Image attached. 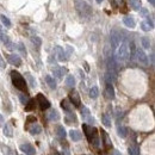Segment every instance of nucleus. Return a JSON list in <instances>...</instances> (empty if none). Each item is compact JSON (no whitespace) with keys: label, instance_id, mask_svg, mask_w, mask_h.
<instances>
[{"label":"nucleus","instance_id":"obj_48","mask_svg":"<svg viewBox=\"0 0 155 155\" xmlns=\"http://www.w3.org/2000/svg\"><path fill=\"white\" fill-rule=\"evenodd\" d=\"M150 63H151V64H154V54H151V55H150Z\"/></svg>","mask_w":155,"mask_h":155},{"label":"nucleus","instance_id":"obj_11","mask_svg":"<svg viewBox=\"0 0 155 155\" xmlns=\"http://www.w3.org/2000/svg\"><path fill=\"white\" fill-rule=\"evenodd\" d=\"M20 150L25 154V155H35L36 154V150L33 148V145H31L30 143H24V144H20L19 145Z\"/></svg>","mask_w":155,"mask_h":155},{"label":"nucleus","instance_id":"obj_3","mask_svg":"<svg viewBox=\"0 0 155 155\" xmlns=\"http://www.w3.org/2000/svg\"><path fill=\"white\" fill-rule=\"evenodd\" d=\"M11 80H12V83L13 86L21 91V92H26L27 91V83H26V80L24 79V76L17 72V70H12L11 72Z\"/></svg>","mask_w":155,"mask_h":155},{"label":"nucleus","instance_id":"obj_43","mask_svg":"<svg viewBox=\"0 0 155 155\" xmlns=\"http://www.w3.org/2000/svg\"><path fill=\"white\" fill-rule=\"evenodd\" d=\"M0 68H6V62H5V60L2 58V56L0 55Z\"/></svg>","mask_w":155,"mask_h":155},{"label":"nucleus","instance_id":"obj_39","mask_svg":"<svg viewBox=\"0 0 155 155\" xmlns=\"http://www.w3.org/2000/svg\"><path fill=\"white\" fill-rule=\"evenodd\" d=\"M140 26H141V29H142V30H143L144 32H148L149 30H151V29L149 27V25H148V24H147L145 21H142V23L140 24Z\"/></svg>","mask_w":155,"mask_h":155},{"label":"nucleus","instance_id":"obj_38","mask_svg":"<svg viewBox=\"0 0 155 155\" xmlns=\"http://www.w3.org/2000/svg\"><path fill=\"white\" fill-rule=\"evenodd\" d=\"M88 116H89V110H88L87 107H82V108H81V117H82L83 119H86Z\"/></svg>","mask_w":155,"mask_h":155},{"label":"nucleus","instance_id":"obj_51","mask_svg":"<svg viewBox=\"0 0 155 155\" xmlns=\"http://www.w3.org/2000/svg\"><path fill=\"white\" fill-rule=\"evenodd\" d=\"M51 155H60L57 151H54V153H51Z\"/></svg>","mask_w":155,"mask_h":155},{"label":"nucleus","instance_id":"obj_9","mask_svg":"<svg viewBox=\"0 0 155 155\" xmlns=\"http://www.w3.org/2000/svg\"><path fill=\"white\" fill-rule=\"evenodd\" d=\"M136 58L137 61L143 64V66H148V56L145 55V52L143 51V49H136Z\"/></svg>","mask_w":155,"mask_h":155},{"label":"nucleus","instance_id":"obj_34","mask_svg":"<svg viewBox=\"0 0 155 155\" xmlns=\"http://www.w3.org/2000/svg\"><path fill=\"white\" fill-rule=\"evenodd\" d=\"M0 19H1L2 24H4L6 27H11V25H12V24H11V20H10L6 16H4V14H2V16H0Z\"/></svg>","mask_w":155,"mask_h":155},{"label":"nucleus","instance_id":"obj_8","mask_svg":"<svg viewBox=\"0 0 155 155\" xmlns=\"http://www.w3.org/2000/svg\"><path fill=\"white\" fill-rule=\"evenodd\" d=\"M37 103H38L41 110H46V108L50 107V103H49V100H48V99H46L42 93H38V94H37Z\"/></svg>","mask_w":155,"mask_h":155},{"label":"nucleus","instance_id":"obj_16","mask_svg":"<svg viewBox=\"0 0 155 155\" xmlns=\"http://www.w3.org/2000/svg\"><path fill=\"white\" fill-rule=\"evenodd\" d=\"M123 24H124L126 27H129V29H134V27L136 26V23H135L134 18L130 17V16H126V17L123 18Z\"/></svg>","mask_w":155,"mask_h":155},{"label":"nucleus","instance_id":"obj_46","mask_svg":"<svg viewBox=\"0 0 155 155\" xmlns=\"http://www.w3.org/2000/svg\"><path fill=\"white\" fill-rule=\"evenodd\" d=\"M4 123H5V120H4V117L0 114V126H2V125H4Z\"/></svg>","mask_w":155,"mask_h":155},{"label":"nucleus","instance_id":"obj_47","mask_svg":"<svg viewBox=\"0 0 155 155\" xmlns=\"http://www.w3.org/2000/svg\"><path fill=\"white\" fill-rule=\"evenodd\" d=\"M114 1H116V4H117L118 6H122V5H123V1H124V0H114Z\"/></svg>","mask_w":155,"mask_h":155},{"label":"nucleus","instance_id":"obj_27","mask_svg":"<svg viewBox=\"0 0 155 155\" xmlns=\"http://www.w3.org/2000/svg\"><path fill=\"white\" fill-rule=\"evenodd\" d=\"M89 98H92V99H95V98H98V95H99V88L97 87V86H94V87H92L91 89H89Z\"/></svg>","mask_w":155,"mask_h":155},{"label":"nucleus","instance_id":"obj_29","mask_svg":"<svg viewBox=\"0 0 155 155\" xmlns=\"http://www.w3.org/2000/svg\"><path fill=\"white\" fill-rule=\"evenodd\" d=\"M56 131H57V136L60 138H64L67 136V132H66V130H64V128L62 125H58L57 129H56Z\"/></svg>","mask_w":155,"mask_h":155},{"label":"nucleus","instance_id":"obj_30","mask_svg":"<svg viewBox=\"0 0 155 155\" xmlns=\"http://www.w3.org/2000/svg\"><path fill=\"white\" fill-rule=\"evenodd\" d=\"M128 151H129V155H140V149L136 145H130L128 148Z\"/></svg>","mask_w":155,"mask_h":155},{"label":"nucleus","instance_id":"obj_37","mask_svg":"<svg viewBox=\"0 0 155 155\" xmlns=\"http://www.w3.org/2000/svg\"><path fill=\"white\" fill-rule=\"evenodd\" d=\"M19 100H20V103L21 104H26L27 103V100H29V97H27V94H25V93H20L19 94Z\"/></svg>","mask_w":155,"mask_h":155},{"label":"nucleus","instance_id":"obj_10","mask_svg":"<svg viewBox=\"0 0 155 155\" xmlns=\"http://www.w3.org/2000/svg\"><path fill=\"white\" fill-rule=\"evenodd\" d=\"M54 52H55V55H56V57H57L58 61L62 62V61H67V60H68V56L66 55V51H64V49H63L62 46H60V45L55 46Z\"/></svg>","mask_w":155,"mask_h":155},{"label":"nucleus","instance_id":"obj_31","mask_svg":"<svg viewBox=\"0 0 155 155\" xmlns=\"http://www.w3.org/2000/svg\"><path fill=\"white\" fill-rule=\"evenodd\" d=\"M31 42H32V44H33L35 46H37V48H39V46L42 45V39H41L39 37H37V36H32V37H31Z\"/></svg>","mask_w":155,"mask_h":155},{"label":"nucleus","instance_id":"obj_22","mask_svg":"<svg viewBox=\"0 0 155 155\" xmlns=\"http://www.w3.org/2000/svg\"><path fill=\"white\" fill-rule=\"evenodd\" d=\"M117 134H118L119 137L125 138L126 135H128V130H126L125 126H123V125H118V126H117Z\"/></svg>","mask_w":155,"mask_h":155},{"label":"nucleus","instance_id":"obj_32","mask_svg":"<svg viewBox=\"0 0 155 155\" xmlns=\"http://www.w3.org/2000/svg\"><path fill=\"white\" fill-rule=\"evenodd\" d=\"M141 43H142V46L144 49H149L150 48V39L148 37H142L141 38Z\"/></svg>","mask_w":155,"mask_h":155},{"label":"nucleus","instance_id":"obj_45","mask_svg":"<svg viewBox=\"0 0 155 155\" xmlns=\"http://www.w3.org/2000/svg\"><path fill=\"white\" fill-rule=\"evenodd\" d=\"M62 154H63V155H70L68 148H63V149H62Z\"/></svg>","mask_w":155,"mask_h":155},{"label":"nucleus","instance_id":"obj_35","mask_svg":"<svg viewBox=\"0 0 155 155\" xmlns=\"http://www.w3.org/2000/svg\"><path fill=\"white\" fill-rule=\"evenodd\" d=\"M17 49L19 50V52H20L23 56H26V49H25V46H24V44H23L21 42H19V43L17 44Z\"/></svg>","mask_w":155,"mask_h":155},{"label":"nucleus","instance_id":"obj_40","mask_svg":"<svg viewBox=\"0 0 155 155\" xmlns=\"http://www.w3.org/2000/svg\"><path fill=\"white\" fill-rule=\"evenodd\" d=\"M144 21H145V23L149 25V27H150V29H153V27H154V21H153V19H151V18L147 17V19H145Z\"/></svg>","mask_w":155,"mask_h":155},{"label":"nucleus","instance_id":"obj_2","mask_svg":"<svg viewBox=\"0 0 155 155\" xmlns=\"http://www.w3.org/2000/svg\"><path fill=\"white\" fill-rule=\"evenodd\" d=\"M129 58V49H128V41L123 38L120 44L116 48L114 60L116 62H125Z\"/></svg>","mask_w":155,"mask_h":155},{"label":"nucleus","instance_id":"obj_24","mask_svg":"<svg viewBox=\"0 0 155 155\" xmlns=\"http://www.w3.org/2000/svg\"><path fill=\"white\" fill-rule=\"evenodd\" d=\"M129 4H130V7L134 11H138L142 7V4H141L140 0H129Z\"/></svg>","mask_w":155,"mask_h":155},{"label":"nucleus","instance_id":"obj_7","mask_svg":"<svg viewBox=\"0 0 155 155\" xmlns=\"http://www.w3.org/2000/svg\"><path fill=\"white\" fill-rule=\"evenodd\" d=\"M68 97H69V101H70L75 107H79V106H80V104H81V99H80L79 93H78L75 89L70 91Z\"/></svg>","mask_w":155,"mask_h":155},{"label":"nucleus","instance_id":"obj_33","mask_svg":"<svg viewBox=\"0 0 155 155\" xmlns=\"http://www.w3.org/2000/svg\"><path fill=\"white\" fill-rule=\"evenodd\" d=\"M0 41H2L4 43H7L10 39H8V37H7V35L5 33V31H4V29L1 27V25H0Z\"/></svg>","mask_w":155,"mask_h":155},{"label":"nucleus","instance_id":"obj_1","mask_svg":"<svg viewBox=\"0 0 155 155\" xmlns=\"http://www.w3.org/2000/svg\"><path fill=\"white\" fill-rule=\"evenodd\" d=\"M82 129H83V132L88 140V142L94 147V148H98L99 144H100V140L98 137V130L95 128H93L92 125H87V124H83L82 125Z\"/></svg>","mask_w":155,"mask_h":155},{"label":"nucleus","instance_id":"obj_13","mask_svg":"<svg viewBox=\"0 0 155 155\" xmlns=\"http://www.w3.org/2000/svg\"><path fill=\"white\" fill-rule=\"evenodd\" d=\"M105 98L108 100H112L114 98V88L112 86V83H107L106 82V87H105Z\"/></svg>","mask_w":155,"mask_h":155},{"label":"nucleus","instance_id":"obj_25","mask_svg":"<svg viewBox=\"0 0 155 155\" xmlns=\"http://www.w3.org/2000/svg\"><path fill=\"white\" fill-rule=\"evenodd\" d=\"M61 107H62L66 112L72 111V104H70V101H69V100H67V99H63V100L61 101Z\"/></svg>","mask_w":155,"mask_h":155},{"label":"nucleus","instance_id":"obj_26","mask_svg":"<svg viewBox=\"0 0 155 155\" xmlns=\"http://www.w3.org/2000/svg\"><path fill=\"white\" fill-rule=\"evenodd\" d=\"M66 85L68 86V87H74L75 86V78L73 76V75H67V78H66Z\"/></svg>","mask_w":155,"mask_h":155},{"label":"nucleus","instance_id":"obj_4","mask_svg":"<svg viewBox=\"0 0 155 155\" xmlns=\"http://www.w3.org/2000/svg\"><path fill=\"white\" fill-rule=\"evenodd\" d=\"M75 8L81 17H89L92 14V7L83 0H75Z\"/></svg>","mask_w":155,"mask_h":155},{"label":"nucleus","instance_id":"obj_41","mask_svg":"<svg viewBox=\"0 0 155 155\" xmlns=\"http://www.w3.org/2000/svg\"><path fill=\"white\" fill-rule=\"evenodd\" d=\"M138 11H140V14H141L142 17H147V16H148V11H147L145 8H142V7H141Z\"/></svg>","mask_w":155,"mask_h":155},{"label":"nucleus","instance_id":"obj_19","mask_svg":"<svg viewBox=\"0 0 155 155\" xmlns=\"http://www.w3.org/2000/svg\"><path fill=\"white\" fill-rule=\"evenodd\" d=\"M48 119L49 120H52V122H56V120H58L60 119V113H58V111L57 110H51L49 113H48Z\"/></svg>","mask_w":155,"mask_h":155},{"label":"nucleus","instance_id":"obj_21","mask_svg":"<svg viewBox=\"0 0 155 155\" xmlns=\"http://www.w3.org/2000/svg\"><path fill=\"white\" fill-rule=\"evenodd\" d=\"M4 135L7 136V137H12V136H13V129H12L11 124L6 123V124L4 125Z\"/></svg>","mask_w":155,"mask_h":155},{"label":"nucleus","instance_id":"obj_12","mask_svg":"<svg viewBox=\"0 0 155 155\" xmlns=\"http://www.w3.org/2000/svg\"><path fill=\"white\" fill-rule=\"evenodd\" d=\"M7 61L11 64L16 66V67H19L21 64V58L17 54H10V55H7Z\"/></svg>","mask_w":155,"mask_h":155},{"label":"nucleus","instance_id":"obj_28","mask_svg":"<svg viewBox=\"0 0 155 155\" xmlns=\"http://www.w3.org/2000/svg\"><path fill=\"white\" fill-rule=\"evenodd\" d=\"M101 122H103V124L106 126V128H111V119H110V117L106 114V113H104L103 116H101Z\"/></svg>","mask_w":155,"mask_h":155},{"label":"nucleus","instance_id":"obj_5","mask_svg":"<svg viewBox=\"0 0 155 155\" xmlns=\"http://www.w3.org/2000/svg\"><path fill=\"white\" fill-rule=\"evenodd\" d=\"M110 39H111V45H112V48L116 49V48L120 44V42L123 41V37H122V33L116 32V31H112V32L110 33Z\"/></svg>","mask_w":155,"mask_h":155},{"label":"nucleus","instance_id":"obj_23","mask_svg":"<svg viewBox=\"0 0 155 155\" xmlns=\"http://www.w3.org/2000/svg\"><path fill=\"white\" fill-rule=\"evenodd\" d=\"M35 107H36V100L35 99H29L27 100V103L25 104V111H32V110H35Z\"/></svg>","mask_w":155,"mask_h":155},{"label":"nucleus","instance_id":"obj_6","mask_svg":"<svg viewBox=\"0 0 155 155\" xmlns=\"http://www.w3.org/2000/svg\"><path fill=\"white\" fill-rule=\"evenodd\" d=\"M101 142H103V147L105 150H110L112 148V142H111V138L108 136V134L104 130H101Z\"/></svg>","mask_w":155,"mask_h":155},{"label":"nucleus","instance_id":"obj_50","mask_svg":"<svg viewBox=\"0 0 155 155\" xmlns=\"http://www.w3.org/2000/svg\"><path fill=\"white\" fill-rule=\"evenodd\" d=\"M113 155H120V153H119L118 150H114V151H113Z\"/></svg>","mask_w":155,"mask_h":155},{"label":"nucleus","instance_id":"obj_17","mask_svg":"<svg viewBox=\"0 0 155 155\" xmlns=\"http://www.w3.org/2000/svg\"><path fill=\"white\" fill-rule=\"evenodd\" d=\"M69 136H70L72 141H74V142H78V141H80L82 138V134L79 130H70L69 131Z\"/></svg>","mask_w":155,"mask_h":155},{"label":"nucleus","instance_id":"obj_18","mask_svg":"<svg viewBox=\"0 0 155 155\" xmlns=\"http://www.w3.org/2000/svg\"><path fill=\"white\" fill-rule=\"evenodd\" d=\"M66 122L68 123V124H76V116H75V113L74 112H72V111H69V112H67V114H66Z\"/></svg>","mask_w":155,"mask_h":155},{"label":"nucleus","instance_id":"obj_36","mask_svg":"<svg viewBox=\"0 0 155 155\" xmlns=\"http://www.w3.org/2000/svg\"><path fill=\"white\" fill-rule=\"evenodd\" d=\"M25 76H26V79L29 80L30 86H31V87H36V81H35V79L32 78V75H31V74H29V73H26V74H25Z\"/></svg>","mask_w":155,"mask_h":155},{"label":"nucleus","instance_id":"obj_44","mask_svg":"<svg viewBox=\"0 0 155 155\" xmlns=\"http://www.w3.org/2000/svg\"><path fill=\"white\" fill-rule=\"evenodd\" d=\"M35 123L36 122V117H33V116H29L27 118H26V123Z\"/></svg>","mask_w":155,"mask_h":155},{"label":"nucleus","instance_id":"obj_42","mask_svg":"<svg viewBox=\"0 0 155 155\" xmlns=\"http://www.w3.org/2000/svg\"><path fill=\"white\" fill-rule=\"evenodd\" d=\"M66 49H67V52H66V55L69 57V55H70V54L74 51V49H73L72 46H69V45H67V46H66Z\"/></svg>","mask_w":155,"mask_h":155},{"label":"nucleus","instance_id":"obj_49","mask_svg":"<svg viewBox=\"0 0 155 155\" xmlns=\"http://www.w3.org/2000/svg\"><path fill=\"white\" fill-rule=\"evenodd\" d=\"M148 1H149V4H150V5H153V6L155 5V0H148Z\"/></svg>","mask_w":155,"mask_h":155},{"label":"nucleus","instance_id":"obj_20","mask_svg":"<svg viewBox=\"0 0 155 155\" xmlns=\"http://www.w3.org/2000/svg\"><path fill=\"white\" fill-rule=\"evenodd\" d=\"M45 82H46V85L51 88V89H55L56 88V81H55V79L52 78V76H50V75H46L45 76Z\"/></svg>","mask_w":155,"mask_h":155},{"label":"nucleus","instance_id":"obj_14","mask_svg":"<svg viewBox=\"0 0 155 155\" xmlns=\"http://www.w3.org/2000/svg\"><path fill=\"white\" fill-rule=\"evenodd\" d=\"M66 73H67V69L63 68V67H56V68H54V70H52L54 78H56V79H58V80H61Z\"/></svg>","mask_w":155,"mask_h":155},{"label":"nucleus","instance_id":"obj_52","mask_svg":"<svg viewBox=\"0 0 155 155\" xmlns=\"http://www.w3.org/2000/svg\"><path fill=\"white\" fill-rule=\"evenodd\" d=\"M95 1H97L98 4H101V2H103V0H95Z\"/></svg>","mask_w":155,"mask_h":155},{"label":"nucleus","instance_id":"obj_15","mask_svg":"<svg viewBox=\"0 0 155 155\" xmlns=\"http://www.w3.org/2000/svg\"><path fill=\"white\" fill-rule=\"evenodd\" d=\"M27 130H29V132H30L31 135H38V134L42 132V126L35 122V123H32V124L27 128Z\"/></svg>","mask_w":155,"mask_h":155}]
</instances>
